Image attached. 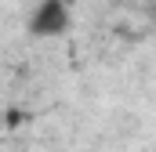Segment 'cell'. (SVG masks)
Returning <instances> with one entry per match:
<instances>
[{
  "mask_svg": "<svg viewBox=\"0 0 156 152\" xmlns=\"http://www.w3.org/2000/svg\"><path fill=\"white\" fill-rule=\"evenodd\" d=\"M73 26V15H69V0H40L26 22L29 36L37 40H51V36H66Z\"/></svg>",
  "mask_w": 156,
  "mask_h": 152,
  "instance_id": "obj_1",
  "label": "cell"
}]
</instances>
